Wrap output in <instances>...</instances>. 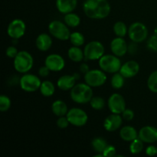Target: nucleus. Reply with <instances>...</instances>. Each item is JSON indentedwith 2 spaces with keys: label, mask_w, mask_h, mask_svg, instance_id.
<instances>
[{
  "label": "nucleus",
  "mask_w": 157,
  "mask_h": 157,
  "mask_svg": "<svg viewBox=\"0 0 157 157\" xmlns=\"http://www.w3.org/2000/svg\"><path fill=\"white\" fill-rule=\"evenodd\" d=\"M110 5L107 0H86L83 4V10L88 18L103 19L110 13Z\"/></svg>",
  "instance_id": "nucleus-1"
},
{
  "label": "nucleus",
  "mask_w": 157,
  "mask_h": 157,
  "mask_svg": "<svg viewBox=\"0 0 157 157\" xmlns=\"http://www.w3.org/2000/svg\"><path fill=\"white\" fill-rule=\"evenodd\" d=\"M93 98V90L91 87L87 84H75L71 90V98L77 104H84L90 103Z\"/></svg>",
  "instance_id": "nucleus-2"
},
{
  "label": "nucleus",
  "mask_w": 157,
  "mask_h": 157,
  "mask_svg": "<svg viewBox=\"0 0 157 157\" xmlns=\"http://www.w3.org/2000/svg\"><path fill=\"white\" fill-rule=\"evenodd\" d=\"M34 60L32 55L26 51L18 52L14 58V67L19 73H28L33 67Z\"/></svg>",
  "instance_id": "nucleus-3"
},
{
  "label": "nucleus",
  "mask_w": 157,
  "mask_h": 157,
  "mask_svg": "<svg viewBox=\"0 0 157 157\" xmlns=\"http://www.w3.org/2000/svg\"><path fill=\"white\" fill-rule=\"evenodd\" d=\"M99 66L104 72L115 74L120 71L121 66V60L114 55H104L99 59Z\"/></svg>",
  "instance_id": "nucleus-4"
},
{
  "label": "nucleus",
  "mask_w": 157,
  "mask_h": 157,
  "mask_svg": "<svg viewBox=\"0 0 157 157\" xmlns=\"http://www.w3.org/2000/svg\"><path fill=\"white\" fill-rule=\"evenodd\" d=\"M104 45L101 42L98 41H92L87 43L84 49V58L87 60H99L103 55H104Z\"/></svg>",
  "instance_id": "nucleus-5"
},
{
  "label": "nucleus",
  "mask_w": 157,
  "mask_h": 157,
  "mask_svg": "<svg viewBox=\"0 0 157 157\" xmlns=\"http://www.w3.org/2000/svg\"><path fill=\"white\" fill-rule=\"evenodd\" d=\"M48 31L52 36L61 41H66L70 38L71 32L67 25L58 20L52 21L49 24Z\"/></svg>",
  "instance_id": "nucleus-6"
},
{
  "label": "nucleus",
  "mask_w": 157,
  "mask_h": 157,
  "mask_svg": "<svg viewBox=\"0 0 157 157\" xmlns=\"http://www.w3.org/2000/svg\"><path fill=\"white\" fill-rule=\"evenodd\" d=\"M129 38L133 42L140 43L145 41L148 36V29L142 22H134L128 29Z\"/></svg>",
  "instance_id": "nucleus-7"
},
{
  "label": "nucleus",
  "mask_w": 157,
  "mask_h": 157,
  "mask_svg": "<svg viewBox=\"0 0 157 157\" xmlns=\"http://www.w3.org/2000/svg\"><path fill=\"white\" fill-rule=\"evenodd\" d=\"M84 81L91 87H101L107 81V75L104 71L94 69L84 75Z\"/></svg>",
  "instance_id": "nucleus-8"
},
{
  "label": "nucleus",
  "mask_w": 157,
  "mask_h": 157,
  "mask_svg": "<svg viewBox=\"0 0 157 157\" xmlns=\"http://www.w3.org/2000/svg\"><path fill=\"white\" fill-rule=\"evenodd\" d=\"M19 84L24 91L35 92L40 88L41 81L36 75L25 73L20 78Z\"/></svg>",
  "instance_id": "nucleus-9"
},
{
  "label": "nucleus",
  "mask_w": 157,
  "mask_h": 157,
  "mask_svg": "<svg viewBox=\"0 0 157 157\" xmlns=\"http://www.w3.org/2000/svg\"><path fill=\"white\" fill-rule=\"evenodd\" d=\"M66 117H67L70 124L78 127L84 126L88 121L87 113L78 107L70 109Z\"/></svg>",
  "instance_id": "nucleus-10"
},
{
  "label": "nucleus",
  "mask_w": 157,
  "mask_h": 157,
  "mask_svg": "<svg viewBox=\"0 0 157 157\" xmlns=\"http://www.w3.org/2000/svg\"><path fill=\"white\" fill-rule=\"evenodd\" d=\"M26 25L21 19H14L9 23L7 29V33L12 39H19L25 33Z\"/></svg>",
  "instance_id": "nucleus-11"
},
{
  "label": "nucleus",
  "mask_w": 157,
  "mask_h": 157,
  "mask_svg": "<svg viewBox=\"0 0 157 157\" xmlns=\"http://www.w3.org/2000/svg\"><path fill=\"white\" fill-rule=\"evenodd\" d=\"M109 110L112 113L121 114L126 109V102L124 97L118 93L113 94L107 101Z\"/></svg>",
  "instance_id": "nucleus-12"
},
{
  "label": "nucleus",
  "mask_w": 157,
  "mask_h": 157,
  "mask_svg": "<svg viewBox=\"0 0 157 157\" xmlns=\"http://www.w3.org/2000/svg\"><path fill=\"white\" fill-rule=\"evenodd\" d=\"M44 65L47 66L51 71H60L65 66V61L63 57L58 54L48 55L44 61Z\"/></svg>",
  "instance_id": "nucleus-13"
},
{
  "label": "nucleus",
  "mask_w": 157,
  "mask_h": 157,
  "mask_svg": "<svg viewBox=\"0 0 157 157\" xmlns=\"http://www.w3.org/2000/svg\"><path fill=\"white\" fill-rule=\"evenodd\" d=\"M138 138L144 143L153 144L157 141V129L152 126H145L140 130Z\"/></svg>",
  "instance_id": "nucleus-14"
},
{
  "label": "nucleus",
  "mask_w": 157,
  "mask_h": 157,
  "mask_svg": "<svg viewBox=\"0 0 157 157\" xmlns=\"http://www.w3.org/2000/svg\"><path fill=\"white\" fill-rule=\"evenodd\" d=\"M112 53L117 57H122L128 52V45L125 40L121 37H117L110 43Z\"/></svg>",
  "instance_id": "nucleus-15"
},
{
  "label": "nucleus",
  "mask_w": 157,
  "mask_h": 157,
  "mask_svg": "<svg viewBox=\"0 0 157 157\" xmlns=\"http://www.w3.org/2000/svg\"><path fill=\"white\" fill-rule=\"evenodd\" d=\"M123 117L117 113H112L105 119L104 123V127L107 131L113 132L118 130L122 126Z\"/></svg>",
  "instance_id": "nucleus-16"
},
{
  "label": "nucleus",
  "mask_w": 157,
  "mask_h": 157,
  "mask_svg": "<svg viewBox=\"0 0 157 157\" xmlns=\"http://www.w3.org/2000/svg\"><path fill=\"white\" fill-rule=\"evenodd\" d=\"M139 71L140 65L136 61H129L121 66L119 72L125 78H131L136 76Z\"/></svg>",
  "instance_id": "nucleus-17"
},
{
  "label": "nucleus",
  "mask_w": 157,
  "mask_h": 157,
  "mask_svg": "<svg viewBox=\"0 0 157 157\" xmlns=\"http://www.w3.org/2000/svg\"><path fill=\"white\" fill-rule=\"evenodd\" d=\"M78 0H56V7L58 12L62 14L72 12L77 7Z\"/></svg>",
  "instance_id": "nucleus-18"
},
{
  "label": "nucleus",
  "mask_w": 157,
  "mask_h": 157,
  "mask_svg": "<svg viewBox=\"0 0 157 157\" xmlns=\"http://www.w3.org/2000/svg\"><path fill=\"white\" fill-rule=\"evenodd\" d=\"M76 78L75 75H63L58 78L57 85L62 90H71L76 84Z\"/></svg>",
  "instance_id": "nucleus-19"
},
{
  "label": "nucleus",
  "mask_w": 157,
  "mask_h": 157,
  "mask_svg": "<svg viewBox=\"0 0 157 157\" xmlns=\"http://www.w3.org/2000/svg\"><path fill=\"white\" fill-rule=\"evenodd\" d=\"M35 44L38 50L46 52L49 50L52 45V39L50 35L47 33L40 34L36 38Z\"/></svg>",
  "instance_id": "nucleus-20"
},
{
  "label": "nucleus",
  "mask_w": 157,
  "mask_h": 157,
  "mask_svg": "<svg viewBox=\"0 0 157 157\" xmlns=\"http://www.w3.org/2000/svg\"><path fill=\"white\" fill-rule=\"evenodd\" d=\"M120 136L121 139L127 142H132L138 138V133L134 127L131 126H126L121 128L120 131Z\"/></svg>",
  "instance_id": "nucleus-21"
},
{
  "label": "nucleus",
  "mask_w": 157,
  "mask_h": 157,
  "mask_svg": "<svg viewBox=\"0 0 157 157\" xmlns=\"http://www.w3.org/2000/svg\"><path fill=\"white\" fill-rule=\"evenodd\" d=\"M52 110L54 114L57 117L66 116L68 112L67 104L61 100H57L54 101L52 105Z\"/></svg>",
  "instance_id": "nucleus-22"
},
{
  "label": "nucleus",
  "mask_w": 157,
  "mask_h": 157,
  "mask_svg": "<svg viewBox=\"0 0 157 157\" xmlns=\"http://www.w3.org/2000/svg\"><path fill=\"white\" fill-rule=\"evenodd\" d=\"M67 55H68V58L75 62H80L84 58V51L81 50L79 47L74 45L73 47L68 49Z\"/></svg>",
  "instance_id": "nucleus-23"
},
{
  "label": "nucleus",
  "mask_w": 157,
  "mask_h": 157,
  "mask_svg": "<svg viewBox=\"0 0 157 157\" xmlns=\"http://www.w3.org/2000/svg\"><path fill=\"white\" fill-rule=\"evenodd\" d=\"M40 92L44 97H52L55 92V87L50 81H44L40 86Z\"/></svg>",
  "instance_id": "nucleus-24"
},
{
  "label": "nucleus",
  "mask_w": 157,
  "mask_h": 157,
  "mask_svg": "<svg viewBox=\"0 0 157 157\" xmlns=\"http://www.w3.org/2000/svg\"><path fill=\"white\" fill-rule=\"evenodd\" d=\"M107 143L104 138L95 137L91 142V147L95 152L98 153H102L106 147H107Z\"/></svg>",
  "instance_id": "nucleus-25"
},
{
  "label": "nucleus",
  "mask_w": 157,
  "mask_h": 157,
  "mask_svg": "<svg viewBox=\"0 0 157 157\" xmlns=\"http://www.w3.org/2000/svg\"><path fill=\"white\" fill-rule=\"evenodd\" d=\"M64 22L67 26L71 28L78 27L81 23V18L77 14L70 12V13L65 14L64 15Z\"/></svg>",
  "instance_id": "nucleus-26"
},
{
  "label": "nucleus",
  "mask_w": 157,
  "mask_h": 157,
  "mask_svg": "<svg viewBox=\"0 0 157 157\" xmlns=\"http://www.w3.org/2000/svg\"><path fill=\"white\" fill-rule=\"evenodd\" d=\"M69 39H70L71 43L74 46H77V47L82 46L84 44V42H85V38H84L83 34L78 32H75L73 33H71V36Z\"/></svg>",
  "instance_id": "nucleus-27"
},
{
  "label": "nucleus",
  "mask_w": 157,
  "mask_h": 157,
  "mask_svg": "<svg viewBox=\"0 0 157 157\" xmlns=\"http://www.w3.org/2000/svg\"><path fill=\"white\" fill-rule=\"evenodd\" d=\"M113 32L117 37L124 38L128 33V29L125 23L123 21H117L113 25Z\"/></svg>",
  "instance_id": "nucleus-28"
},
{
  "label": "nucleus",
  "mask_w": 157,
  "mask_h": 157,
  "mask_svg": "<svg viewBox=\"0 0 157 157\" xmlns=\"http://www.w3.org/2000/svg\"><path fill=\"white\" fill-rule=\"evenodd\" d=\"M124 78L121 73H115L111 78V86L114 89H121L124 85Z\"/></svg>",
  "instance_id": "nucleus-29"
},
{
  "label": "nucleus",
  "mask_w": 157,
  "mask_h": 157,
  "mask_svg": "<svg viewBox=\"0 0 157 157\" xmlns=\"http://www.w3.org/2000/svg\"><path fill=\"white\" fill-rule=\"evenodd\" d=\"M144 149V142L140 138L133 140L130 145V151L132 154H139Z\"/></svg>",
  "instance_id": "nucleus-30"
},
{
  "label": "nucleus",
  "mask_w": 157,
  "mask_h": 157,
  "mask_svg": "<svg viewBox=\"0 0 157 157\" xmlns=\"http://www.w3.org/2000/svg\"><path fill=\"white\" fill-rule=\"evenodd\" d=\"M147 86L150 91L157 94V71L150 74L147 80Z\"/></svg>",
  "instance_id": "nucleus-31"
},
{
  "label": "nucleus",
  "mask_w": 157,
  "mask_h": 157,
  "mask_svg": "<svg viewBox=\"0 0 157 157\" xmlns=\"http://www.w3.org/2000/svg\"><path fill=\"white\" fill-rule=\"evenodd\" d=\"M90 104L94 110H101L104 109L105 106V101L104 99L101 97H93L90 100Z\"/></svg>",
  "instance_id": "nucleus-32"
},
{
  "label": "nucleus",
  "mask_w": 157,
  "mask_h": 157,
  "mask_svg": "<svg viewBox=\"0 0 157 157\" xmlns=\"http://www.w3.org/2000/svg\"><path fill=\"white\" fill-rule=\"evenodd\" d=\"M11 107V100L6 95H1L0 97V110L6 112L9 110Z\"/></svg>",
  "instance_id": "nucleus-33"
},
{
  "label": "nucleus",
  "mask_w": 157,
  "mask_h": 157,
  "mask_svg": "<svg viewBox=\"0 0 157 157\" xmlns=\"http://www.w3.org/2000/svg\"><path fill=\"white\" fill-rule=\"evenodd\" d=\"M147 48L153 52H157V35H153L147 41Z\"/></svg>",
  "instance_id": "nucleus-34"
},
{
  "label": "nucleus",
  "mask_w": 157,
  "mask_h": 157,
  "mask_svg": "<svg viewBox=\"0 0 157 157\" xmlns=\"http://www.w3.org/2000/svg\"><path fill=\"white\" fill-rule=\"evenodd\" d=\"M70 123H69L67 117L65 116L59 117V118L57 121V126L61 129H65L69 126Z\"/></svg>",
  "instance_id": "nucleus-35"
},
{
  "label": "nucleus",
  "mask_w": 157,
  "mask_h": 157,
  "mask_svg": "<svg viewBox=\"0 0 157 157\" xmlns=\"http://www.w3.org/2000/svg\"><path fill=\"white\" fill-rule=\"evenodd\" d=\"M116 148L112 145H107L105 150L103 152V156L106 157H112L116 156Z\"/></svg>",
  "instance_id": "nucleus-36"
},
{
  "label": "nucleus",
  "mask_w": 157,
  "mask_h": 157,
  "mask_svg": "<svg viewBox=\"0 0 157 157\" xmlns=\"http://www.w3.org/2000/svg\"><path fill=\"white\" fill-rule=\"evenodd\" d=\"M18 49L15 46H9L6 51V55L10 58H15L16 55H18Z\"/></svg>",
  "instance_id": "nucleus-37"
},
{
  "label": "nucleus",
  "mask_w": 157,
  "mask_h": 157,
  "mask_svg": "<svg viewBox=\"0 0 157 157\" xmlns=\"http://www.w3.org/2000/svg\"><path fill=\"white\" fill-rule=\"evenodd\" d=\"M123 118L127 121H131L134 118V112L130 109H125L122 113Z\"/></svg>",
  "instance_id": "nucleus-38"
},
{
  "label": "nucleus",
  "mask_w": 157,
  "mask_h": 157,
  "mask_svg": "<svg viewBox=\"0 0 157 157\" xmlns=\"http://www.w3.org/2000/svg\"><path fill=\"white\" fill-rule=\"evenodd\" d=\"M50 71H51L50 69H49L47 66L44 65V66H42V67H40L39 70H38V74H39V75L41 77L44 78V77L48 76Z\"/></svg>",
  "instance_id": "nucleus-39"
},
{
  "label": "nucleus",
  "mask_w": 157,
  "mask_h": 157,
  "mask_svg": "<svg viewBox=\"0 0 157 157\" xmlns=\"http://www.w3.org/2000/svg\"><path fill=\"white\" fill-rule=\"evenodd\" d=\"M146 154L150 156L157 155V147H154V146H149L146 150Z\"/></svg>",
  "instance_id": "nucleus-40"
},
{
  "label": "nucleus",
  "mask_w": 157,
  "mask_h": 157,
  "mask_svg": "<svg viewBox=\"0 0 157 157\" xmlns=\"http://www.w3.org/2000/svg\"><path fill=\"white\" fill-rule=\"evenodd\" d=\"M128 52H130V54H135L136 52H137V45H136V42H133L132 44H129L128 45Z\"/></svg>",
  "instance_id": "nucleus-41"
},
{
  "label": "nucleus",
  "mask_w": 157,
  "mask_h": 157,
  "mask_svg": "<svg viewBox=\"0 0 157 157\" xmlns=\"http://www.w3.org/2000/svg\"><path fill=\"white\" fill-rule=\"evenodd\" d=\"M80 71L85 75L87 72H88L90 71V68H89V66L87 64H82L80 66Z\"/></svg>",
  "instance_id": "nucleus-42"
},
{
  "label": "nucleus",
  "mask_w": 157,
  "mask_h": 157,
  "mask_svg": "<svg viewBox=\"0 0 157 157\" xmlns=\"http://www.w3.org/2000/svg\"><path fill=\"white\" fill-rule=\"evenodd\" d=\"M154 35H157V26L155 28V29H154Z\"/></svg>",
  "instance_id": "nucleus-43"
}]
</instances>
